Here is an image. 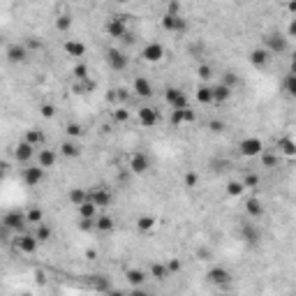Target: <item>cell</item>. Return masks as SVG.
Instances as JSON below:
<instances>
[{
  "label": "cell",
  "instance_id": "35",
  "mask_svg": "<svg viewBox=\"0 0 296 296\" xmlns=\"http://www.w3.org/2000/svg\"><path fill=\"white\" fill-rule=\"evenodd\" d=\"M70 201L74 204V206L88 201V190H84V188H74V190H70Z\"/></svg>",
  "mask_w": 296,
  "mask_h": 296
},
{
  "label": "cell",
  "instance_id": "49",
  "mask_svg": "<svg viewBox=\"0 0 296 296\" xmlns=\"http://www.w3.org/2000/svg\"><path fill=\"white\" fill-rule=\"evenodd\" d=\"M40 113H42L44 118H51L53 113H56V106H53V105H42V106H40Z\"/></svg>",
  "mask_w": 296,
  "mask_h": 296
},
{
  "label": "cell",
  "instance_id": "25",
  "mask_svg": "<svg viewBox=\"0 0 296 296\" xmlns=\"http://www.w3.org/2000/svg\"><path fill=\"white\" fill-rule=\"evenodd\" d=\"M148 275H150V278H155V280H167L169 275H171V271H169L167 264L153 261V264H150V269H148Z\"/></svg>",
  "mask_w": 296,
  "mask_h": 296
},
{
  "label": "cell",
  "instance_id": "2",
  "mask_svg": "<svg viewBox=\"0 0 296 296\" xmlns=\"http://www.w3.org/2000/svg\"><path fill=\"white\" fill-rule=\"evenodd\" d=\"M14 248H17L21 254H35L37 248H40V238L35 234H28V232H21L14 238Z\"/></svg>",
  "mask_w": 296,
  "mask_h": 296
},
{
  "label": "cell",
  "instance_id": "47",
  "mask_svg": "<svg viewBox=\"0 0 296 296\" xmlns=\"http://www.w3.org/2000/svg\"><path fill=\"white\" fill-rule=\"evenodd\" d=\"M213 77V70H211V65H199V79L201 81H209Z\"/></svg>",
  "mask_w": 296,
  "mask_h": 296
},
{
  "label": "cell",
  "instance_id": "4",
  "mask_svg": "<svg viewBox=\"0 0 296 296\" xmlns=\"http://www.w3.org/2000/svg\"><path fill=\"white\" fill-rule=\"evenodd\" d=\"M264 46L271 51V56H282V53L289 51V37L278 35V33H271L264 40Z\"/></svg>",
  "mask_w": 296,
  "mask_h": 296
},
{
  "label": "cell",
  "instance_id": "33",
  "mask_svg": "<svg viewBox=\"0 0 296 296\" xmlns=\"http://www.w3.org/2000/svg\"><path fill=\"white\" fill-rule=\"evenodd\" d=\"M278 153H282V155H287V157H294L296 155V144L292 139H280L278 141Z\"/></svg>",
  "mask_w": 296,
  "mask_h": 296
},
{
  "label": "cell",
  "instance_id": "26",
  "mask_svg": "<svg viewBox=\"0 0 296 296\" xmlns=\"http://www.w3.org/2000/svg\"><path fill=\"white\" fill-rule=\"evenodd\" d=\"M65 51L72 58H81V56H86V44L79 42V40H67L65 42Z\"/></svg>",
  "mask_w": 296,
  "mask_h": 296
},
{
  "label": "cell",
  "instance_id": "24",
  "mask_svg": "<svg viewBox=\"0 0 296 296\" xmlns=\"http://www.w3.org/2000/svg\"><path fill=\"white\" fill-rule=\"evenodd\" d=\"M58 150H61L63 157H70V160H72V157H79V155H81V146H79V144L72 139V137H70L67 141H63Z\"/></svg>",
  "mask_w": 296,
  "mask_h": 296
},
{
  "label": "cell",
  "instance_id": "34",
  "mask_svg": "<svg viewBox=\"0 0 296 296\" xmlns=\"http://www.w3.org/2000/svg\"><path fill=\"white\" fill-rule=\"evenodd\" d=\"M26 218H28V225H40V222H44V211L37 209V206H33V209L26 211Z\"/></svg>",
  "mask_w": 296,
  "mask_h": 296
},
{
  "label": "cell",
  "instance_id": "42",
  "mask_svg": "<svg viewBox=\"0 0 296 296\" xmlns=\"http://www.w3.org/2000/svg\"><path fill=\"white\" fill-rule=\"evenodd\" d=\"M72 77L77 79V81H84V79H88V67L84 65V63H77V65L72 67Z\"/></svg>",
  "mask_w": 296,
  "mask_h": 296
},
{
  "label": "cell",
  "instance_id": "27",
  "mask_svg": "<svg viewBox=\"0 0 296 296\" xmlns=\"http://www.w3.org/2000/svg\"><path fill=\"white\" fill-rule=\"evenodd\" d=\"M232 90H234V88L227 86V84H222V81H220L218 86H213V100H215L218 105H222V102H227V100L232 97Z\"/></svg>",
  "mask_w": 296,
  "mask_h": 296
},
{
  "label": "cell",
  "instance_id": "22",
  "mask_svg": "<svg viewBox=\"0 0 296 296\" xmlns=\"http://www.w3.org/2000/svg\"><path fill=\"white\" fill-rule=\"evenodd\" d=\"M245 213H248L253 220L264 218V204H261L257 197H248V201H245Z\"/></svg>",
  "mask_w": 296,
  "mask_h": 296
},
{
  "label": "cell",
  "instance_id": "52",
  "mask_svg": "<svg viewBox=\"0 0 296 296\" xmlns=\"http://www.w3.org/2000/svg\"><path fill=\"white\" fill-rule=\"evenodd\" d=\"M197 257H201V259H211L213 253H211L209 248H199V250H197Z\"/></svg>",
  "mask_w": 296,
  "mask_h": 296
},
{
  "label": "cell",
  "instance_id": "11",
  "mask_svg": "<svg viewBox=\"0 0 296 296\" xmlns=\"http://www.w3.org/2000/svg\"><path fill=\"white\" fill-rule=\"evenodd\" d=\"M162 28H165V30H169V33L188 30V21H185L181 14H174V12H165V17H162Z\"/></svg>",
  "mask_w": 296,
  "mask_h": 296
},
{
  "label": "cell",
  "instance_id": "23",
  "mask_svg": "<svg viewBox=\"0 0 296 296\" xmlns=\"http://www.w3.org/2000/svg\"><path fill=\"white\" fill-rule=\"evenodd\" d=\"M77 211H79V218H90V220H95L97 215H100V206H97L95 201H90V197H88V201L79 204Z\"/></svg>",
  "mask_w": 296,
  "mask_h": 296
},
{
  "label": "cell",
  "instance_id": "28",
  "mask_svg": "<svg viewBox=\"0 0 296 296\" xmlns=\"http://www.w3.org/2000/svg\"><path fill=\"white\" fill-rule=\"evenodd\" d=\"M125 275H127V282H130V285H134V287H141V285H144V282L150 278L146 271H141V269H130Z\"/></svg>",
  "mask_w": 296,
  "mask_h": 296
},
{
  "label": "cell",
  "instance_id": "38",
  "mask_svg": "<svg viewBox=\"0 0 296 296\" xmlns=\"http://www.w3.org/2000/svg\"><path fill=\"white\" fill-rule=\"evenodd\" d=\"M155 227V218L153 215H141L139 220H137V229L139 232H150Z\"/></svg>",
  "mask_w": 296,
  "mask_h": 296
},
{
  "label": "cell",
  "instance_id": "41",
  "mask_svg": "<svg viewBox=\"0 0 296 296\" xmlns=\"http://www.w3.org/2000/svg\"><path fill=\"white\" fill-rule=\"evenodd\" d=\"M259 174H248L243 176V185H245V190H257L259 188Z\"/></svg>",
  "mask_w": 296,
  "mask_h": 296
},
{
  "label": "cell",
  "instance_id": "56",
  "mask_svg": "<svg viewBox=\"0 0 296 296\" xmlns=\"http://www.w3.org/2000/svg\"><path fill=\"white\" fill-rule=\"evenodd\" d=\"M287 9H289V12H296V0H289V2H287Z\"/></svg>",
  "mask_w": 296,
  "mask_h": 296
},
{
  "label": "cell",
  "instance_id": "7",
  "mask_svg": "<svg viewBox=\"0 0 296 296\" xmlns=\"http://www.w3.org/2000/svg\"><path fill=\"white\" fill-rule=\"evenodd\" d=\"M44 174H46V169H44V167H40L35 162V165H30V167H23L21 178H23V183H26V185L35 188V185H40L44 181Z\"/></svg>",
  "mask_w": 296,
  "mask_h": 296
},
{
  "label": "cell",
  "instance_id": "31",
  "mask_svg": "<svg viewBox=\"0 0 296 296\" xmlns=\"http://www.w3.org/2000/svg\"><path fill=\"white\" fill-rule=\"evenodd\" d=\"M225 192L229 194V197H243L245 194V185H243V181H229V183L225 185Z\"/></svg>",
  "mask_w": 296,
  "mask_h": 296
},
{
  "label": "cell",
  "instance_id": "53",
  "mask_svg": "<svg viewBox=\"0 0 296 296\" xmlns=\"http://www.w3.org/2000/svg\"><path fill=\"white\" fill-rule=\"evenodd\" d=\"M167 266H169L171 273H176V271H181V261H178V259H169V261H167Z\"/></svg>",
  "mask_w": 296,
  "mask_h": 296
},
{
  "label": "cell",
  "instance_id": "6",
  "mask_svg": "<svg viewBox=\"0 0 296 296\" xmlns=\"http://www.w3.org/2000/svg\"><path fill=\"white\" fill-rule=\"evenodd\" d=\"M165 102L171 109H185V106H190V100H188V95H185L181 88H167L165 90Z\"/></svg>",
  "mask_w": 296,
  "mask_h": 296
},
{
  "label": "cell",
  "instance_id": "40",
  "mask_svg": "<svg viewBox=\"0 0 296 296\" xmlns=\"http://www.w3.org/2000/svg\"><path fill=\"white\" fill-rule=\"evenodd\" d=\"M72 28V17L67 14H61V17L56 19V30H61V33H67Z\"/></svg>",
  "mask_w": 296,
  "mask_h": 296
},
{
  "label": "cell",
  "instance_id": "57",
  "mask_svg": "<svg viewBox=\"0 0 296 296\" xmlns=\"http://www.w3.org/2000/svg\"><path fill=\"white\" fill-rule=\"evenodd\" d=\"M116 2H121V5H123V2H130V0H116Z\"/></svg>",
  "mask_w": 296,
  "mask_h": 296
},
{
  "label": "cell",
  "instance_id": "5",
  "mask_svg": "<svg viewBox=\"0 0 296 296\" xmlns=\"http://www.w3.org/2000/svg\"><path fill=\"white\" fill-rule=\"evenodd\" d=\"M37 155V148L30 144V141H19L17 148H14V160H17L19 165H30Z\"/></svg>",
  "mask_w": 296,
  "mask_h": 296
},
{
  "label": "cell",
  "instance_id": "21",
  "mask_svg": "<svg viewBox=\"0 0 296 296\" xmlns=\"http://www.w3.org/2000/svg\"><path fill=\"white\" fill-rule=\"evenodd\" d=\"M197 121V113H194V109H190V106H185V109H174V113H171V123L174 125H185V123H194Z\"/></svg>",
  "mask_w": 296,
  "mask_h": 296
},
{
  "label": "cell",
  "instance_id": "30",
  "mask_svg": "<svg viewBox=\"0 0 296 296\" xmlns=\"http://www.w3.org/2000/svg\"><path fill=\"white\" fill-rule=\"evenodd\" d=\"M26 141H30L35 148H42L44 144H46V137H44L42 130H35V127H33V130L26 132Z\"/></svg>",
  "mask_w": 296,
  "mask_h": 296
},
{
  "label": "cell",
  "instance_id": "20",
  "mask_svg": "<svg viewBox=\"0 0 296 296\" xmlns=\"http://www.w3.org/2000/svg\"><path fill=\"white\" fill-rule=\"evenodd\" d=\"M241 238L248 241V243H259L261 241L259 225H254V222H243V225H241Z\"/></svg>",
  "mask_w": 296,
  "mask_h": 296
},
{
  "label": "cell",
  "instance_id": "39",
  "mask_svg": "<svg viewBox=\"0 0 296 296\" xmlns=\"http://www.w3.org/2000/svg\"><path fill=\"white\" fill-rule=\"evenodd\" d=\"M35 236L40 238V243H46V241L51 238V229L44 225V222H40V225L35 227Z\"/></svg>",
  "mask_w": 296,
  "mask_h": 296
},
{
  "label": "cell",
  "instance_id": "45",
  "mask_svg": "<svg viewBox=\"0 0 296 296\" xmlns=\"http://www.w3.org/2000/svg\"><path fill=\"white\" fill-rule=\"evenodd\" d=\"M183 183L188 185V188H197V185H199V176L194 174V171H188V174L183 176Z\"/></svg>",
  "mask_w": 296,
  "mask_h": 296
},
{
  "label": "cell",
  "instance_id": "55",
  "mask_svg": "<svg viewBox=\"0 0 296 296\" xmlns=\"http://www.w3.org/2000/svg\"><path fill=\"white\" fill-rule=\"evenodd\" d=\"M287 37H296V19H292V23H289V30H287Z\"/></svg>",
  "mask_w": 296,
  "mask_h": 296
},
{
  "label": "cell",
  "instance_id": "15",
  "mask_svg": "<svg viewBox=\"0 0 296 296\" xmlns=\"http://www.w3.org/2000/svg\"><path fill=\"white\" fill-rule=\"evenodd\" d=\"M148 169H150V157L146 155V153H134V155L130 157V171L132 174H137V176H141V174H146Z\"/></svg>",
  "mask_w": 296,
  "mask_h": 296
},
{
  "label": "cell",
  "instance_id": "37",
  "mask_svg": "<svg viewBox=\"0 0 296 296\" xmlns=\"http://www.w3.org/2000/svg\"><path fill=\"white\" fill-rule=\"evenodd\" d=\"M282 88H285V93H287L289 97H296V72H289L287 79H285V84H282Z\"/></svg>",
  "mask_w": 296,
  "mask_h": 296
},
{
  "label": "cell",
  "instance_id": "29",
  "mask_svg": "<svg viewBox=\"0 0 296 296\" xmlns=\"http://www.w3.org/2000/svg\"><path fill=\"white\" fill-rule=\"evenodd\" d=\"M95 229L97 232H102V234H106V232H113V218L111 215H97L95 218Z\"/></svg>",
  "mask_w": 296,
  "mask_h": 296
},
{
  "label": "cell",
  "instance_id": "8",
  "mask_svg": "<svg viewBox=\"0 0 296 296\" xmlns=\"http://www.w3.org/2000/svg\"><path fill=\"white\" fill-rule=\"evenodd\" d=\"M105 30H106V35H109V37H116V40H123V37L130 33V30H127V26H125V19H123V17L106 19Z\"/></svg>",
  "mask_w": 296,
  "mask_h": 296
},
{
  "label": "cell",
  "instance_id": "14",
  "mask_svg": "<svg viewBox=\"0 0 296 296\" xmlns=\"http://www.w3.org/2000/svg\"><path fill=\"white\" fill-rule=\"evenodd\" d=\"M271 63V51L266 46H257L250 51V65H253L254 70H266Z\"/></svg>",
  "mask_w": 296,
  "mask_h": 296
},
{
  "label": "cell",
  "instance_id": "17",
  "mask_svg": "<svg viewBox=\"0 0 296 296\" xmlns=\"http://www.w3.org/2000/svg\"><path fill=\"white\" fill-rule=\"evenodd\" d=\"M5 53H7L9 63H26L28 56H30V49H28L26 44H9Z\"/></svg>",
  "mask_w": 296,
  "mask_h": 296
},
{
  "label": "cell",
  "instance_id": "58",
  "mask_svg": "<svg viewBox=\"0 0 296 296\" xmlns=\"http://www.w3.org/2000/svg\"><path fill=\"white\" fill-rule=\"evenodd\" d=\"M74 2H81V0H74Z\"/></svg>",
  "mask_w": 296,
  "mask_h": 296
},
{
  "label": "cell",
  "instance_id": "54",
  "mask_svg": "<svg viewBox=\"0 0 296 296\" xmlns=\"http://www.w3.org/2000/svg\"><path fill=\"white\" fill-rule=\"evenodd\" d=\"M26 46L30 49V51H37V49H42V42H40V40H28Z\"/></svg>",
  "mask_w": 296,
  "mask_h": 296
},
{
  "label": "cell",
  "instance_id": "3",
  "mask_svg": "<svg viewBox=\"0 0 296 296\" xmlns=\"http://www.w3.org/2000/svg\"><path fill=\"white\" fill-rule=\"evenodd\" d=\"M266 148H264V141L259 137H245V139L238 141V153L243 157H259Z\"/></svg>",
  "mask_w": 296,
  "mask_h": 296
},
{
  "label": "cell",
  "instance_id": "13",
  "mask_svg": "<svg viewBox=\"0 0 296 296\" xmlns=\"http://www.w3.org/2000/svg\"><path fill=\"white\" fill-rule=\"evenodd\" d=\"M127 56L121 51V49H109L106 51V65L111 67L113 72H123V70H127Z\"/></svg>",
  "mask_w": 296,
  "mask_h": 296
},
{
  "label": "cell",
  "instance_id": "12",
  "mask_svg": "<svg viewBox=\"0 0 296 296\" xmlns=\"http://www.w3.org/2000/svg\"><path fill=\"white\" fill-rule=\"evenodd\" d=\"M58 155H61V150H53V148H37V155H35V162L40 167H44V169H51V167H56V162H58Z\"/></svg>",
  "mask_w": 296,
  "mask_h": 296
},
{
  "label": "cell",
  "instance_id": "32",
  "mask_svg": "<svg viewBox=\"0 0 296 296\" xmlns=\"http://www.w3.org/2000/svg\"><path fill=\"white\" fill-rule=\"evenodd\" d=\"M197 100H199L201 105H213L215 100H213V88L206 86V84H201L199 88H197Z\"/></svg>",
  "mask_w": 296,
  "mask_h": 296
},
{
  "label": "cell",
  "instance_id": "51",
  "mask_svg": "<svg viewBox=\"0 0 296 296\" xmlns=\"http://www.w3.org/2000/svg\"><path fill=\"white\" fill-rule=\"evenodd\" d=\"M209 127H211L213 132H222V130H225V123H222V121H211Z\"/></svg>",
  "mask_w": 296,
  "mask_h": 296
},
{
  "label": "cell",
  "instance_id": "46",
  "mask_svg": "<svg viewBox=\"0 0 296 296\" xmlns=\"http://www.w3.org/2000/svg\"><path fill=\"white\" fill-rule=\"evenodd\" d=\"M79 229H81V232H93V229H95V220L79 218Z\"/></svg>",
  "mask_w": 296,
  "mask_h": 296
},
{
  "label": "cell",
  "instance_id": "48",
  "mask_svg": "<svg viewBox=\"0 0 296 296\" xmlns=\"http://www.w3.org/2000/svg\"><path fill=\"white\" fill-rule=\"evenodd\" d=\"M113 118H116L118 123H125L127 118H130V111H125V109L121 106V109H116V113H113Z\"/></svg>",
  "mask_w": 296,
  "mask_h": 296
},
{
  "label": "cell",
  "instance_id": "44",
  "mask_svg": "<svg viewBox=\"0 0 296 296\" xmlns=\"http://www.w3.org/2000/svg\"><path fill=\"white\" fill-rule=\"evenodd\" d=\"M93 289H95V292H109V282H106L105 278H102V275H95V280H93Z\"/></svg>",
  "mask_w": 296,
  "mask_h": 296
},
{
  "label": "cell",
  "instance_id": "18",
  "mask_svg": "<svg viewBox=\"0 0 296 296\" xmlns=\"http://www.w3.org/2000/svg\"><path fill=\"white\" fill-rule=\"evenodd\" d=\"M137 116H139V123L144 127H155L157 123H160V113H157L155 106H141L139 111H137Z\"/></svg>",
  "mask_w": 296,
  "mask_h": 296
},
{
  "label": "cell",
  "instance_id": "43",
  "mask_svg": "<svg viewBox=\"0 0 296 296\" xmlns=\"http://www.w3.org/2000/svg\"><path fill=\"white\" fill-rule=\"evenodd\" d=\"M65 132H67V137H72V139H79V137L84 134V127H81L79 123H70V125L65 127Z\"/></svg>",
  "mask_w": 296,
  "mask_h": 296
},
{
  "label": "cell",
  "instance_id": "36",
  "mask_svg": "<svg viewBox=\"0 0 296 296\" xmlns=\"http://www.w3.org/2000/svg\"><path fill=\"white\" fill-rule=\"evenodd\" d=\"M261 160V167H266V169H273V167H278V153H269V150H264L259 155Z\"/></svg>",
  "mask_w": 296,
  "mask_h": 296
},
{
  "label": "cell",
  "instance_id": "16",
  "mask_svg": "<svg viewBox=\"0 0 296 296\" xmlns=\"http://www.w3.org/2000/svg\"><path fill=\"white\" fill-rule=\"evenodd\" d=\"M132 93L137 97H141V100H150L153 97V84L146 77H137L132 81Z\"/></svg>",
  "mask_w": 296,
  "mask_h": 296
},
{
  "label": "cell",
  "instance_id": "9",
  "mask_svg": "<svg viewBox=\"0 0 296 296\" xmlns=\"http://www.w3.org/2000/svg\"><path fill=\"white\" fill-rule=\"evenodd\" d=\"M206 280H209L211 285H218V287H229L232 273H229L225 266H213V269L206 273Z\"/></svg>",
  "mask_w": 296,
  "mask_h": 296
},
{
  "label": "cell",
  "instance_id": "19",
  "mask_svg": "<svg viewBox=\"0 0 296 296\" xmlns=\"http://www.w3.org/2000/svg\"><path fill=\"white\" fill-rule=\"evenodd\" d=\"M88 197H90V201H95L100 209L111 206V201H113V194L106 190V188H95V190H88Z\"/></svg>",
  "mask_w": 296,
  "mask_h": 296
},
{
  "label": "cell",
  "instance_id": "1",
  "mask_svg": "<svg viewBox=\"0 0 296 296\" xmlns=\"http://www.w3.org/2000/svg\"><path fill=\"white\" fill-rule=\"evenodd\" d=\"M2 227H7L9 232H14V234L26 232V227H28L26 213H21V211H9V213H5L2 215Z\"/></svg>",
  "mask_w": 296,
  "mask_h": 296
},
{
  "label": "cell",
  "instance_id": "10",
  "mask_svg": "<svg viewBox=\"0 0 296 296\" xmlns=\"http://www.w3.org/2000/svg\"><path fill=\"white\" fill-rule=\"evenodd\" d=\"M165 56H167V51L160 42H148L146 46L141 49V58H144L146 63H160Z\"/></svg>",
  "mask_w": 296,
  "mask_h": 296
},
{
  "label": "cell",
  "instance_id": "50",
  "mask_svg": "<svg viewBox=\"0 0 296 296\" xmlns=\"http://www.w3.org/2000/svg\"><path fill=\"white\" fill-rule=\"evenodd\" d=\"M236 81H238V79H236L234 72H225V77H222V84H227V86L234 88V86H236Z\"/></svg>",
  "mask_w": 296,
  "mask_h": 296
}]
</instances>
